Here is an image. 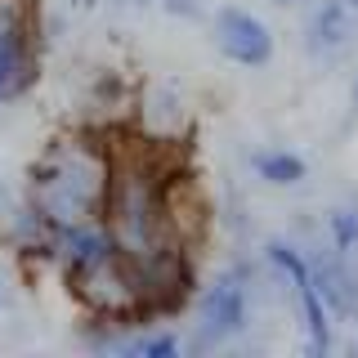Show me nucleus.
Instances as JSON below:
<instances>
[{"mask_svg": "<svg viewBox=\"0 0 358 358\" xmlns=\"http://www.w3.org/2000/svg\"><path fill=\"white\" fill-rule=\"evenodd\" d=\"M112 188V130H81L54 139L31 166L27 201L50 215V224L103 220Z\"/></svg>", "mask_w": 358, "mask_h": 358, "instance_id": "nucleus-1", "label": "nucleus"}, {"mask_svg": "<svg viewBox=\"0 0 358 358\" xmlns=\"http://www.w3.org/2000/svg\"><path fill=\"white\" fill-rule=\"evenodd\" d=\"M72 287V296L85 305V313H99V318H126V322H148L143 318V282H139V268L126 251H112L108 260H99L94 268H85Z\"/></svg>", "mask_w": 358, "mask_h": 358, "instance_id": "nucleus-2", "label": "nucleus"}, {"mask_svg": "<svg viewBox=\"0 0 358 358\" xmlns=\"http://www.w3.org/2000/svg\"><path fill=\"white\" fill-rule=\"evenodd\" d=\"M251 318V287H246V268H229L215 282L201 291L197 300V331H193V350H220L233 336L246 331Z\"/></svg>", "mask_w": 358, "mask_h": 358, "instance_id": "nucleus-3", "label": "nucleus"}, {"mask_svg": "<svg viewBox=\"0 0 358 358\" xmlns=\"http://www.w3.org/2000/svg\"><path fill=\"white\" fill-rule=\"evenodd\" d=\"M264 260L282 273V282L291 291V300L300 305V322H305V341H309V354L322 358L331 350V309L322 305L318 287H313V268H309V255L291 242H268L264 246Z\"/></svg>", "mask_w": 358, "mask_h": 358, "instance_id": "nucleus-4", "label": "nucleus"}, {"mask_svg": "<svg viewBox=\"0 0 358 358\" xmlns=\"http://www.w3.org/2000/svg\"><path fill=\"white\" fill-rule=\"evenodd\" d=\"M36 81V18L22 0H0V99L27 94Z\"/></svg>", "mask_w": 358, "mask_h": 358, "instance_id": "nucleus-5", "label": "nucleus"}, {"mask_svg": "<svg viewBox=\"0 0 358 358\" xmlns=\"http://www.w3.org/2000/svg\"><path fill=\"white\" fill-rule=\"evenodd\" d=\"M117 251L108 220H85V224H59L54 229V273L63 282H76L85 268H94L99 260Z\"/></svg>", "mask_w": 358, "mask_h": 358, "instance_id": "nucleus-6", "label": "nucleus"}, {"mask_svg": "<svg viewBox=\"0 0 358 358\" xmlns=\"http://www.w3.org/2000/svg\"><path fill=\"white\" fill-rule=\"evenodd\" d=\"M215 45L224 59H233L238 67H264L273 59V31L268 22H260L255 14H246L238 5H224L215 14Z\"/></svg>", "mask_w": 358, "mask_h": 358, "instance_id": "nucleus-7", "label": "nucleus"}, {"mask_svg": "<svg viewBox=\"0 0 358 358\" xmlns=\"http://www.w3.org/2000/svg\"><path fill=\"white\" fill-rule=\"evenodd\" d=\"M54 229L59 224H50V215L36 201H22V206L5 210V220H0V238H5L9 251L22 264H45V268H54Z\"/></svg>", "mask_w": 358, "mask_h": 358, "instance_id": "nucleus-8", "label": "nucleus"}, {"mask_svg": "<svg viewBox=\"0 0 358 358\" xmlns=\"http://www.w3.org/2000/svg\"><path fill=\"white\" fill-rule=\"evenodd\" d=\"M313 268V287H318L322 305L331 309V318H354L358 313V273L350 268V255L327 251V255H309Z\"/></svg>", "mask_w": 358, "mask_h": 358, "instance_id": "nucleus-9", "label": "nucleus"}, {"mask_svg": "<svg viewBox=\"0 0 358 358\" xmlns=\"http://www.w3.org/2000/svg\"><path fill=\"white\" fill-rule=\"evenodd\" d=\"M354 41V18H350V5L345 0H322L318 9L309 14V27H305V45L313 59H341Z\"/></svg>", "mask_w": 358, "mask_h": 358, "instance_id": "nucleus-10", "label": "nucleus"}, {"mask_svg": "<svg viewBox=\"0 0 358 358\" xmlns=\"http://www.w3.org/2000/svg\"><path fill=\"white\" fill-rule=\"evenodd\" d=\"M143 130L162 143H171L188 130V103L179 99L175 85H157L152 94L143 99Z\"/></svg>", "mask_w": 358, "mask_h": 358, "instance_id": "nucleus-11", "label": "nucleus"}, {"mask_svg": "<svg viewBox=\"0 0 358 358\" xmlns=\"http://www.w3.org/2000/svg\"><path fill=\"white\" fill-rule=\"evenodd\" d=\"M251 166H255V175H260L264 184H273V188H296V184H305V175H309L305 157H300V152H287V148L255 152Z\"/></svg>", "mask_w": 358, "mask_h": 358, "instance_id": "nucleus-12", "label": "nucleus"}, {"mask_svg": "<svg viewBox=\"0 0 358 358\" xmlns=\"http://www.w3.org/2000/svg\"><path fill=\"white\" fill-rule=\"evenodd\" d=\"M179 336L175 331H134L126 341V350H121V358H179Z\"/></svg>", "mask_w": 358, "mask_h": 358, "instance_id": "nucleus-13", "label": "nucleus"}, {"mask_svg": "<svg viewBox=\"0 0 358 358\" xmlns=\"http://www.w3.org/2000/svg\"><path fill=\"white\" fill-rule=\"evenodd\" d=\"M90 103H94L99 112H117V108H130V85L121 72H112V67H103V72L94 76V85H90Z\"/></svg>", "mask_w": 358, "mask_h": 358, "instance_id": "nucleus-14", "label": "nucleus"}, {"mask_svg": "<svg viewBox=\"0 0 358 358\" xmlns=\"http://www.w3.org/2000/svg\"><path fill=\"white\" fill-rule=\"evenodd\" d=\"M327 242L331 251L354 255L358 251V206H336L327 215Z\"/></svg>", "mask_w": 358, "mask_h": 358, "instance_id": "nucleus-15", "label": "nucleus"}, {"mask_svg": "<svg viewBox=\"0 0 358 358\" xmlns=\"http://www.w3.org/2000/svg\"><path fill=\"white\" fill-rule=\"evenodd\" d=\"M162 9L171 18H201L206 14V0H162Z\"/></svg>", "mask_w": 358, "mask_h": 358, "instance_id": "nucleus-16", "label": "nucleus"}, {"mask_svg": "<svg viewBox=\"0 0 358 358\" xmlns=\"http://www.w3.org/2000/svg\"><path fill=\"white\" fill-rule=\"evenodd\" d=\"M121 5H130V9H148L152 0H121Z\"/></svg>", "mask_w": 358, "mask_h": 358, "instance_id": "nucleus-17", "label": "nucleus"}, {"mask_svg": "<svg viewBox=\"0 0 358 358\" xmlns=\"http://www.w3.org/2000/svg\"><path fill=\"white\" fill-rule=\"evenodd\" d=\"M72 5H76V9H94L99 0H72Z\"/></svg>", "mask_w": 358, "mask_h": 358, "instance_id": "nucleus-18", "label": "nucleus"}, {"mask_svg": "<svg viewBox=\"0 0 358 358\" xmlns=\"http://www.w3.org/2000/svg\"><path fill=\"white\" fill-rule=\"evenodd\" d=\"M5 300H9V287H5V278H0V305H5Z\"/></svg>", "mask_w": 358, "mask_h": 358, "instance_id": "nucleus-19", "label": "nucleus"}, {"mask_svg": "<svg viewBox=\"0 0 358 358\" xmlns=\"http://www.w3.org/2000/svg\"><path fill=\"white\" fill-rule=\"evenodd\" d=\"M273 5H282V9H287V5H296V0H273Z\"/></svg>", "mask_w": 358, "mask_h": 358, "instance_id": "nucleus-20", "label": "nucleus"}, {"mask_svg": "<svg viewBox=\"0 0 358 358\" xmlns=\"http://www.w3.org/2000/svg\"><path fill=\"white\" fill-rule=\"evenodd\" d=\"M345 5H350V9H358V0H345Z\"/></svg>", "mask_w": 358, "mask_h": 358, "instance_id": "nucleus-21", "label": "nucleus"}, {"mask_svg": "<svg viewBox=\"0 0 358 358\" xmlns=\"http://www.w3.org/2000/svg\"><path fill=\"white\" fill-rule=\"evenodd\" d=\"M354 103H358V81H354Z\"/></svg>", "mask_w": 358, "mask_h": 358, "instance_id": "nucleus-22", "label": "nucleus"}, {"mask_svg": "<svg viewBox=\"0 0 358 358\" xmlns=\"http://www.w3.org/2000/svg\"><path fill=\"white\" fill-rule=\"evenodd\" d=\"M0 206H5V193H0Z\"/></svg>", "mask_w": 358, "mask_h": 358, "instance_id": "nucleus-23", "label": "nucleus"}, {"mask_svg": "<svg viewBox=\"0 0 358 358\" xmlns=\"http://www.w3.org/2000/svg\"><path fill=\"white\" fill-rule=\"evenodd\" d=\"M354 354H358V345H354Z\"/></svg>", "mask_w": 358, "mask_h": 358, "instance_id": "nucleus-24", "label": "nucleus"}]
</instances>
